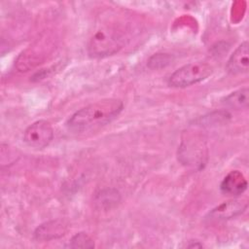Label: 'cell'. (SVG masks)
Listing matches in <instances>:
<instances>
[{
  "label": "cell",
  "instance_id": "4",
  "mask_svg": "<svg viewBox=\"0 0 249 249\" xmlns=\"http://www.w3.org/2000/svg\"><path fill=\"white\" fill-rule=\"evenodd\" d=\"M24 143L34 149H43L47 147L53 138V129L52 124L45 120H40L30 124L23 132Z\"/></svg>",
  "mask_w": 249,
  "mask_h": 249
},
{
  "label": "cell",
  "instance_id": "10",
  "mask_svg": "<svg viewBox=\"0 0 249 249\" xmlns=\"http://www.w3.org/2000/svg\"><path fill=\"white\" fill-rule=\"evenodd\" d=\"M120 200V194L113 189H106L99 193L96 196V203H98L101 207L111 208L116 205Z\"/></svg>",
  "mask_w": 249,
  "mask_h": 249
},
{
  "label": "cell",
  "instance_id": "6",
  "mask_svg": "<svg viewBox=\"0 0 249 249\" xmlns=\"http://www.w3.org/2000/svg\"><path fill=\"white\" fill-rule=\"evenodd\" d=\"M247 208L245 199H233L225 201L209 213L210 220H227L234 218L243 213Z\"/></svg>",
  "mask_w": 249,
  "mask_h": 249
},
{
  "label": "cell",
  "instance_id": "12",
  "mask_svg": "<svg viewBox=\"0 0 249 249\" xmlns=\"http://www.w3.org/2000/svg\"><path fill=\"white\" fill-rule=\"evenodd\" d=\"M152 63H155L154 67H158V64H160V66H164L165 63H168V57L165 54H156L151 57L149 65Z\"/></svg>",
  "mask_w": 249,
  "mask_h": 249
},
{
  "label": "cell",
  "instance_id": "1",
  "mask_svg": "<svg viewBox=\"0 0 249 249\" xmlns=\"http://www.w3.org/2000/svg\"><path fill=\"white\" fill-rule=\"evenodd\" d=\"M124 103L117 98L102 99L76 111L67 121V129L73 133L96 130L115 120L123 111Z\"/></svg>",
  "mask_w": 249,
  "mask_h": 249
},
{
  "label": "cell",
  "instance_id": "8",
  "mask_svg": "<svg viewBox=\"0 0 249 249\" xmlns=\"http://www.w3.org/2000/svg\"><path fill=\"white\" fill-rule=\"evenodd\" d=\"M220 189L226 195L238 196L246 191L247 181L240 171L233 170L228 173L223 179Z\"/></svg>",
  "mask_w": 249,
  "mask_h": 249
},
{
  "label": "cell",
  "instance_id": "11",
  "mask_svg": "<svg viewBox=\"0 0 249 249\" xmlns=\"http://www.w3.org/2000/svg\"><path fill=\"white\" fill-rule=\"evenodd\" d=\"M71 248H92L94 247L93 240L86 232L76 233L69 242Z\"/></svg>",
  "mask_w": 249,
  "mask_h": 249
},
{
  "label": "cell",
  "instance_id": "2",
  "mask_svg": "<svg viewBox=\"0 0 249 249\" xmlns=\"http://www.w3.org/2000/svg\"><path fill=\"white\" fill-rule=\"evenodd\" d=\"M125 32L113 25L96 30L88 43V53L92 57H105L115 54L125 45Z\"/></svg>",
  "mask_w": 249,
  "mask_h": 249
},
{
  "label": "cell",
  "instance_id": "3",
  "mask_svg": "<svg viewBox=\"0 0 249 249\" xmlns=\"http://www.w3.org/2000/svg\"><path fill=\"white\" fill-rule=\"evenodd\" d=\"M213 73V67L205 61L188 63L175 70L168 78L173 88H186L207 79Z\"/></svg>",
  "mask_w": 249,
  "mask_h": 249
},
{
  "label": "cell",
  "instance_id": "7",
  "mask_svg": "<svg viewBox=\"0 0 249 249\" xmlns=\"http://www.w3.org/2000/svg\"><path fill=\"white\" fill-rule=\"evenodd\" d=\"M67 231V224L62 220H52L40 225L35 232L34 237L40 241H49L61 237Z\"/></svg>",
  "mask_w": 249,
  "mask_h": 249
},
{
  "label": "cell",
  "instance_id": "9",
  "mask_svg": "<svg viewBox=\"0 0 249 249\" xmlns=\"http://www.w3.org/2000/svg\"><path fill=\"white\" fill-rule=\"evenodd\" d=\"M224 104L233 109H243L248 106V88L237 89L224 99Z\"/></svg>",
  "mask_w": 249,
  "mask_h": 249
},
{
  "label": "cell",
  "instance_id": "5",
  "mask_svg": "<svg viewBox=\"0 0 249 249\" xmlns=\"http://www.w3.org/2000/svg\"><path fill=\"white\" fill-rule=\"evenodd\" d=\"M248 42L241 43L234 52L231 54L226 68L230 74L238 75L247 73L249 70V58H248Z\"/></svg>",
  "mask_w": 249,
  "mask_h": 249
}]
</instances>
